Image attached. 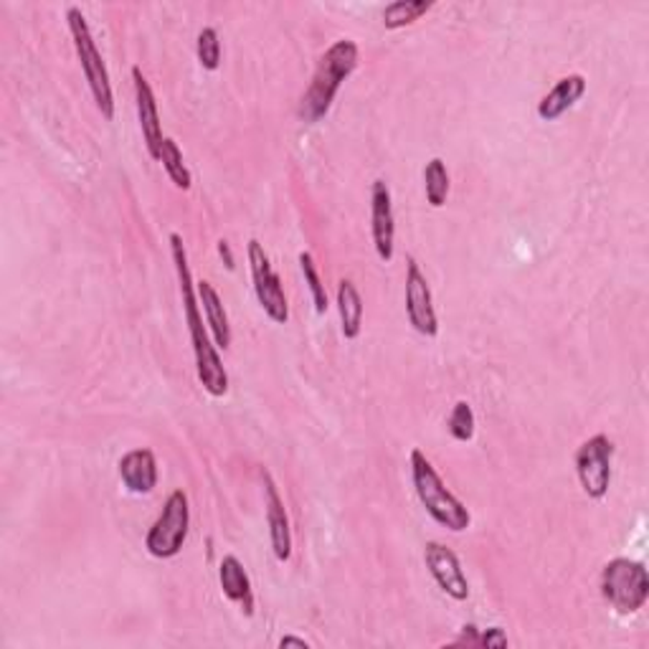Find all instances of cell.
Segmentation results:
<instances>
[{
    "mask_svg": "<svg viewBox=\"0 0 649 649\" xmlns=\"http://www.w3.org/2000/svg\"><path fill=\"white\" fill-rule=\"evenodd\" d=\"M336 307L340 315V332L345 340H358L363 332V297L358 292L355 281L343 277L338 281Z\"/></svg>",
    "mask_w": 649,
    "mask_h": 649,
    "instance_id": "cell-18",
    "label": "cell"
},
{
    "mask_svg": "<svg viewBox=\"0 0 649 649\" xmlns=\"http://www.w3.org/2000/svg\"><path fill=\"white\" fill-rule=\"evenodd\" d=\"M449 191H451V178H449L447 162H444L441 158H432L424 166L426 203H429L432 209H441L449 199Z\"/></svg>",
    "mask_w": 649,
    "mask_h": 649,
    "instance_id": "cell-20",
    "label": "cell"
},
{
    "mask_svg": "<svg viewBox=\"0 0 649 649\" xmlns=\"http://www.w3.org/2000/svg\"><path fill=\"white\" fill-rule=\"evenodd\" d=\"M480 647H508V635L500 627L480 629Z\"/></svg>",
    "mask_w": 649,
    "mask_h": 649,
    "instance_id": "cell-25",
    "label": "cell"
},
{
    "mask_svg": "<svg viewBox=\"0 0 649 649\" xmlns=\"http://www.w3.org/2000/svg\"><path fill=\"white\" fill-rule=\"evenodd\" d=\"M406 318L408 324L424 338H437L439 336V318L437 307H434L429 279L418 267L414 256L406 259Z\"/></svg>",
    "mask_w": 649,
    "mask_h": 649,
    "instance_id": "cell-9",
    "label": "cell"
},
{
    "mask_svg": "<svg viewBox=\"0 0 649 649\" xmlns=\"http://www.w3.org/2000/svg\"><path fill=\"white\" fill-rule=\"evenodd\" d=\"M614 441L606 434H594L576 449L574 465L581 490L588 500H604L611 487Z\"/></svg>",
    "mask_w": 649,
    "mask_h": 649,
    "instance_id": "cell-8",
    "label": "cell"
},
{
    "mask_svg": "<svg viewBox=\"0 0 649 649\" xmlns=\"http://www.w3.org/2000/svg\"><path fill=\"white\" fill-rule=\"evenodd\" d=\"M170 256L178 277V289H181V302L185 312V324L191 332V345L195 358V375H199L203 391L213 398H224L228 394V373L221 361V350L213 343L206 318H203L199 292H195V279L188 264V252L181 234H170Z\"/></svg>",
    "mask_w": 649,
    "mask_h": 649,
    "instance_id": "cell-1",
    "label": "cell"
},
{
    "mask_svg": "<svg viewBox=\"0 0 649 649\" xmlns=\"http://www.w3.org/2000/svg\"><path fill=\"white\" fill-rule=\"evenodd\" d=\"M297 262H300V272L305 277V285H307V289H310L315 312L324 315L330 310V297H328V289H324V285H322V279H320L318 262H315V256L310 252H300V256H297Z\"/></svg>",
    "mask_w": 649,
    "mask_h": 649,
    "instance_id": "cell-22",
    "label": "cell"
},
{
    "mask_svg": "<svg viewBox=\"0 0 649 649\" xmlns=\"http://www.w3.org/2000/svg\"><path fill=\"white\" fill-rule=\"evenodd\" d=\"M408 465H412V482L416 498L426 510V515L451 533H465L467 528L472 525V515H469L465 502L444 485L437 467L426 459L422 449H412Z\"/></svg>",
    "mask_w": 649,
    "mask_h": 649,
    "instance_id": "cell-3",
    "label": "cell"
},
{
    "mask_svg": "<svg viewBox=\"0 0 649 649\" xmlns=\"http://www.w3.org/2000/svg\"><path fill=\"white\" fill-rule=\"evenodd\" d=\"M279 647H281V649H287V647H300V649H310V642H307V639H302V637L287 635V637H281V639H279Z\"/></svg>",
    "mask_w": 649,
    "mask_h": 649,
    "instance_id": "cell-28",
    "label": "cell"
},
{
    "mask_svg": "<svg viewBox=\"0 0 649 649\" xmlns=\"http://www.w3.org/2000/svg\"><path fill=\"white\" fill-rule=\"evenodd\" d=\"M195 292H199L201 310H203V318H206L213 343H216V348L224 350V353H226V350L232 348L234 332H232V320H228L224 300H221V295L216 292V287H213L209 279L195 281Z\"/></svg>",
    "mask_w": 649,
    "mask_h": 649,
    "instance_id": "cell-16",
    "label": "cell"
},
{
    "mask_svg": "<svg viewBox=\"0 0 649 649\" xmlns=\"http://www.w3.org/2000/svg\"><path fill=\"white\" fill-rule=\"evenodd\" d=\"M216 252H219V256H221V262H224V267H226L228 272H234V269H236V256H234L232 244H228L226 238H219Z\"/></svg>",
    "mask_w": 649,
    "mask_h": 649,
    "instance_id": "cell-26",
    "label": "cell"
},
{
    "mask_svg": "<svg viewBox=\"0 0 649 649\" xmlns=\"http://www.w3.org/2000/svg\"><path fill=\"white\" fill-rule=\"evenodd\" d=\"M586 89H588V82L584 74L563 76V79L553 84V89L538 102V117H541L543 123H556V119H561L578 105Z\"/></svg>",
    "mask_w": 649,
    "mask_h": 649,
    "instance_id": "cell-15",
    "label": "cell"
},
{
    "mask_svg": "<svg viewBox=\"0 0 649 649\" xmlns=\"http://www.w3.org/2000/svg\"><path fill=\"white\" fill-rule=\"evenodd\" d=\"M132 87H135V107H138V123H140V132H142V142L145 150L152 160L160 162V148L166 135H162V123H160V109H158V99L156 92H152L150 82L145 79V74L140 66H132Z\"/></svg>",
    "mask_w": 649,
    "mask_h": 649,
    "instance_id": "cell-13",
    "label": "cell"
},
{
    "mask_svg": "<svg viewBox=\"0 0 649 649\" xmlns=\"http://www.w3.org/2000/svg\"><path fill=\"white\" fill-rule=\"evenodd\" d=\"M371 236L375 254L383 264L394 262L396 254V216L394 199L386 181H375L371 188Z\"/></svg>",
    "mask_w": 649,
    "mask_h": 649,
    "instance_id": "cell-12",
    "label": "cell"
},
{
    "mask_svg": "<svg viewBox=\"0 0 649 649\" xmlns=\"http://www.w3.org/2000/svg\"><path fill=\"white\" fill-rule=\"evenodd\" d=\"M160 162H162V170H166L168 178H170V183H173L178 191H191L193 175L183 160V150L178 148V142L173 138L162 140Z\"/></svg>",
    "mask_w": 649,
    "mask_h": 649,
    "instance_id": "cell-21",
    "label": "cell"
},
{
    "mask_svg": "<svg viewBox=\"0 0 649 649\" xmlns=\"http://www.w3.org/2000/svg\"><path fill=\"white\" fill-rule=\"evenodd\" d=\"M455 645H467V647H480V629H477L475 625H465L462 631H459L457 642Z\"/></svg>",
    "mask_w": 649,
    "mask_h": 649,
    "instance_id": "cell-27",
    "label": "cell"
},
{
    "mask_svg": "<svg viewBox=\"0 0 649 649\" xmlns=\"http://www.w3.org/2000/svg\"><path fill=\"white\" fill-rule=\"evenodd\" d=\"M361 49L353 39H338L315 66L312 82L300 99V119L307 125L322 123L332 109L338 92L358 70Z\"/></svg>",
    "mask_w": 649,
    "mask_h": 649,
    "instance_id": "cell-2",
    "label": "cell"
},
{
    "mask_svg": "<svg viewBox=\"0 0 649 649\" xmlns=\"http://www.w3.org/2000/svg\"><path fill=\"white\" fill-rule=\"evenodd\" d=\"M219 586L228 602H234L246 617H254V586L244 563L236 556H224L219 563Z\"/></svg>",
    "mask_w": 649,
    "mask_h": 649,
    "instance_id": "cell-17",
    "label": "cell"
},
{
    "mask_svg": "<svg viewBox=\"0 0 649 649\" xmlns=\"http://www.w3.org/2000/svg\"><path fill=\"white\" fill-rule=\"evenodd\" d=\"M117 475L132 494H150L158 487V457L152 449H130L117 462Z\"/></svg>",
    "mask_w": 649,
    "mask_h": 649,
    "instance_id": "cell-14",
    "label": "cell"
},
{
    "mask_svg": "<svg viewBox=\"0 0 649 649\" xmlns=\"http://www.w3.org/2000/svg\"><path fill=\"white\" fill-rule=\"evenodd\" d=\"M434 8V0H394L383 8V29L386 31H401L406 25H414L422 21L426 13Z\"/></svg>",
    "mask_w": 649,
    "mask_h": 649,
    "instance_id": "cell-19",
    "label": "cell"
},
{
    "mask_svg": "<svg viewBox=\"0 0 649 649\" xmlns=\"http://www.w3.org/2000/svg\"><path fill=\"white\" fill-rule=\"evenodd\" d=\"M246 259H249V272H252V287L256 295V302L264 310V315L275 324H287L289 322V300L285 292V285H281V277L277 275L275 264H272L269 254L264 252V246L249 238L246 244Z\"/></svg>",
    "mask_w": 649,
    "mask_h": 649,
    "instance_id": "cell-7",
    "label": "cell"
},
{
    "mask_svg": "<svg viewBox=\"0 0 649 649\" xmlns=\"http://www.w3.org/2000/svg\"><path fill=\"white\" fill-rule=\"evenodd\" d=\"M188 531H191V502L183 490H173L156 523L145 533V551L160 561L175 558L188 541Z\"/></svg>",
    "mask_w": 649,
    "mask_h": 649,
    "instance_id": "cell-6",
    "label": "cell"
},
{
    "mask_svg": "<svg viewBox=\"0 0 649 649\" xmlns=\"http://www.w3.org/2000/svg\"><path fill=\"white\" fill-rule=\"evenodd\" d=\"M447 429L451 434V439L459 444H469L475 439L477 418H475V408L469 406V401H457V404L451 406L449 418H447Z\"/></svg>",
    "mask_w": 649,
    "mask_h": 649,
    "instance_id": "cell-23",
    "label": "cell"
},
{
    "mask_svg": "<svg viewBox=\"0 0 649 649\" xmlns=\"http://www.w3.org/2000/svg\"><path fill=\"white\" fill-rule=\"evenodd\" d=\"M604 602L621 617L642 611L649 599V574L645 563L631 558H611L599 581Z\"/></svg>",
    "mask_w": 649,
    "mask_h": 649,
    "instance_id": "cell-5",
    "label": "cell"
},
{
    "mask_svg": "<svg viewBox=\"0 0 649 649\" xmlns=\"http://www.w3.org/2000/svg\"><path fill=\"white\" fill-rule=\"evenodd\" d=\"M424 563L429 568L432 578L437 581V586L451 602L469 599V581L462 568V561H459L455 551L439 541H429L424 545Z\"/></svg>",
    "mask_w": 649,
    "mask_h": 649,
    "instance_id": "cell-11",
    "label": "cell"
},
{
    "mask_svg": "<svg viewBox=\"0 0 649 649\" xmlns=\"http://www.w3.org/2000/svg\"><path fill=\"white\" fill-rule=\"evenodd\" d=\"M66 25H70L72 44L76 51V58H79L82 74L87 79V87L92 92L94 105H97L99 115L113 123L115 119V92H113V79H109L107 64L102 58L97 41L92 36V29L87 23V15L82 13V8L70 6L66 8Z\"/></svg>",
    "mask_w": 649,
    "mask_h": 649,
    "instance_id": "cell-4",
    "label": "cell"
},
{
    "mask_svg": "<svg viewBox=\"0 0 649 649\" xmlns=\"http://www.w3.org/2000/svg\"><path fill=\"white\" fill-rule=\"evenodd\" d=\"M221 54H224V51H221L219 31L213 29V25L201 29L199 39H195V56H199V64L206 72H216L221 66Z\"/></svg>",
    "mask_w": 649,
    "mask_h": 649,
    "instance_id": "cell-24",
    "label": "cell"
},
{
    "mask_svg": "<svg viewBox=\"0 0 649 649\" xmlns=\"http://www.w3.org/2000/svg\"><path fill=\"white\" fill-rule=\"evenodd\" d=\"M259 480H262V492H264V515H267L272 553H275V558L279 563H287L289 558H292V528H289L285 500H281L279 487L267 467L259 469Z\"/></svg>",
    "mask_w": 649,
    "mask_h": 649,
    "instance_id": "cell-10",
    "label": "cell"
}]
</instances>
